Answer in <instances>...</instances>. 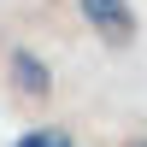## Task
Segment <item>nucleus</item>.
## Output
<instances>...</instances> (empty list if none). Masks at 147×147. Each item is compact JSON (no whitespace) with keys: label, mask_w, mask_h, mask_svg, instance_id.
Instances as JSON below:
<instances>
[{"label":"nucleus","mask_w":147,"mask_h":147,"mask_svg":"<svg viewBox=\"0 0 147 147\" xmlns=\"http://www.w3.org/2000/svg\"><path fill=\"white\" fill-rule=\"evenodd\" d=\"M82 18H88V30H100L112 47H124L129 35H136V6H129V0H82Z\"/></svg>","instance_id":"obj_1"},{"label":"nucleus","mask_w":147,"mask_h":147,"mask_svg":"<svg viewBox=\"0 0 147 147\" xmlns=\"http://www.w3.org/2000/svg\"><path fill=\"white\" fill-rule=\"evenodd\" d=\"M18 147H77V141L65 129H30V136H18Z\"/></svg>","instance_id":"obj_3"},{"label":"nucleus","mask_w":147,"mask_h":147,"mask_svg":"<svg viewBox=\"0 0 147 147\" xmlns=\"http://www.w3.org/2000/svg\"><path fill=\"white\" fill-rule=\"evenodd\" d=\"M129 147H147V141H129Z\"/></svg>","instance_id":"obj_4"},{"label":"nucleus","mask_w":147,"mask_h":147,"mask_svg":"<svg viewBox=\"0 0 147 147\" xmlns=\"http://www.w3.org/2000/svg\"><path fill=\"white\" fill-rule=\"evenodd\" d=\"M12 82H18L24 94H35V100H41L53 77H47V65H41L35 53H30V47H12Z\"/></svg>","instance_id":"obj_2"}]
</instances>
